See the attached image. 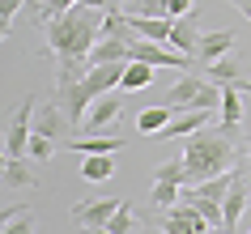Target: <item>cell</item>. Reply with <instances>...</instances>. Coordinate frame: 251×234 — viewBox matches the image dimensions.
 <instances>
[{
    "label": "cell",
    "mask_w": 251,
    "mask_h": 234,
    "mask_svg": "<svg viewBox=\"0 0 251 234\" xmlns=\"http://www.w3.org/2000/svg\"><path fill=\"white\" fill-rule=\"evenodd\" d=\"M102 22H106V9L73 4L64 17L47 22V55H55V60H81V64H90V52L102 43Z\"/></svg>",
    "instance_id": "1"
},
{
    "label": "cell",
    "mask_w": 251,
    "mask_h": 234,
    "mask_svg": "<svg viewBox=\"0 0 251 234\" xmlns=\"http://www.w3.org/2000/svg\"><path fill=\"white\" fill-rule=\"evenodd\" d=\"M183 166H187V187L204 179H217V175H230L238 166V149L230 141V128H200L187 136L183 145Z\"/></svg>",
    "instance_id": "2"
},
{
    "label": "cell",
    "mask_w": 251,
    "mask_h": 234,
    "mask_svg": "<svg viewBox=\"0 0 251 234\" xmlns=\"http://www.w3.org/2000/svg\"><path fill=\"white\" fill-rule=\"evenodd\" d=\"M162 103L171 106L175 115L179 111H222V85H213L204 73H183L175 81Z\"/></svg>",
    "instance_id": "3"
},
{
    "label": "cell",
    "mask_w": 251,
    "mask_h": 234,
    "mask_svg": "<svg viewBox=\"0 0 251 234\" xmlns=\"http://www.w3.org/2000/svg\"><path fill=\"white\" fill-rule=\"evenodd\" d=\"M247 205H251V175L243 166H234V183H230V192H226V200H222L226 230H234V226H238V217L247 213Z\"/></svg>",
    "instance_id": "4"
},
{
    "label": "cell",
    "mask_w": 251,
    "mask_h": 234,
    "mask_svg": "<svg viewBox=\"0 0 251 234\" xmlns=\"http://www.w3.org/2000/svg\"><path fill=\"white\" fill-rule=\"evenodd\" d=\"M119 205L124 200H81V205H73V221L85 226V230H102L106 221L119 213Z\"/></svg>",
    "instance_id": "5"
},
{
    "label": "cell",
    "mask_w": 251,
    "mask_h": 234,
    "mask_svg": "<svg viewBox=\"0 0 251 234\" xmlns=\"http://www.w3.org/2000/svg\"><path fill=\"white\" fill-rule=\"evenodd\" d=\"M213 124V111H179V115L171 119V124H166V128L158 132V136H153V141H179V136H192V132H200V128H209Z\"/></svg>",
    "instance_id": "6"
},
{
    "label": "cell",
    "mask_w": 251,
    "mask_h": 234,
    "mask_svg": "<svg viewBox=\"0 0 251 234\" xmlns=\"http://www.w3.org/2000/svg\"><path fill=\"white\" fill-rule=\"evenodd\" d=\"M234 52V30H209V34H200L196 43V64H213V60H226V55Z\"/></svg>",
    "instance_id": "7"
},
{
    "label": "cell",
    "mask_w": 251,
    "mask_h": 234,
    "mask_svg": "<svg viewBox=\"0 0 251 234\" xmlns=\"http://www.w3.org/2000/svg\"><path fill=\"white\" fill-rule=\"evenodd\" d=\"M115 115H124V103H119V94L111 90V94H102V98H98V103L90 106V115H85V124H81V128H85V132L94 136V132H98V128H106V124H111Z\"/></svg>",
    "instance_id": "8"
},
{
    "label": "cell",
    "mask_w": 251,
    "mask_h": 234,
    "mask_svg": "<svg viewBox=\"0 0 251 234\" xmlns=\"http://www.w3.org/2000/svg\"><path fill=\"white\" fill-rule=\"evenodd\" d=\"M196 43H200L196 13L179 17V22H175V30H171V43H166V47H175V52H183V55H192V60H196Z\"/></svg>",
    "instance_id": "9"
},
{
    "label": "cell",
    "mask_w": 251,
    "mask_h": 234,
    "mask_svg": "<svg viewBox=\"0 0 251 234\" xmlns=\"http://www.w3.org/2000/svg\"><path fill=\"white\" fill-rule=\"evenodd\" d=\"M200 73H204V77H209L213 85H238L243 94H247V85H251V81L243 77V73H238V64L230 60V55H226V60H213V64H204Z\"/></svg>",
    "instance_id": "10"
},
{
    "label": "cell",
    "mask_w": 251,
    "mask_h": 234,
    "mask_svg": "<svg viewBox=\"0 0 251 234\" xmlns=\"http://www.w3.org/2000/svg\"><path fill=\"white\" fill-rule=\"evenodd\" d=\"M243 124V90L238 85H222V128L234 132Z\"/></svg>",
    "instance_id": "11"
},
{
    "label": "cell",
    "mask_w": 251,
    "mask_h": 234,
    "mask_svg": "<svg viewBox=\"0 0 251 234\" xmlns=\"http://www.w3.org/2000/svg\"><path fill=\"white\" fill-rule=\"evenodd\" d=\"M68 149L81 157H90V154H115V149H124V136H85V141H68Z\"/></svg>",
    "instance_id": "12"
},
{
    "label": "cell",
    "mask_w": 251,
    "mask_h": 234,
    "mask_svg": "<svg viewBox=\"0 0 251 234\" xmlns=\"http://www.w3.org/2000/svg\"><path fill=\"white\" fill-rule=\"evenodd\" d=\"M171 119H175V111H171L166 103H162V106H145V111L136 115V132H145V136H158V132L166 128Z\"/></svg>",
    "instance_id": "13"
},
{
    "label": "cell",
    "mask_w": 251,
    "mask_h": 234,
    "mask_svg": "<svg viewBox=\"0 0 251 234\" xmlns=\"http://www.w3.org/2000/svg\"><path fill=\"white\" fill-rule=\"evenodd\" d=\"M153 73H158L153 64H141V60H132V64H124V81H119V90H128V94L145 90L149 81H153Z\"/></svg>",
    "instance_id": "14"
},
{
    "label": "cell",
    "mask_w": 251,
    "mask_h": 234,
    "mask_svg": "<svg viewBox=\"0 0 251 234\" xmlns=\"http://www.w3.org/2000/svg\"><path fill=\"white\" fill-rule=\"evenodd\" d=\"M111 170H115L111 154H90L85 162H81V179H85V183H106V179H111Z\"/></svg>",
    "instance_id": "15"
},
{
    "label": "cell",
    "mask_w": 251,
    "mask_h": 234,
    "mask_svg": "<svg viewBox=\"0 0 251 234\" xmlns=\"http://www.w3.org/2000/svg\"><path fill=\"white\" fill-rule=\"evenodd\" d=\"M60 119H64V111H60L55 103H39L34 106V132H39V136H55V132H60Z\"/></svg>",
    "instance_id": "16"
},
{
    "label": "cell",
    "mask_w": 251,
    "mask_h": 234,
    "mask_svg": "<svg viewBox=\"0 0 251 234\" xmlns=\"http://www.w3.org/2000/svg\"><path fill=\"white\" fill-rule=\"evenodd\" d=\"M34 170L26 166V157H4V187H34Z\"/></svg>",
    "instance_id": "17"
},
{
    "label": "cell",
    "mask_w": 251,
    "mask_h": 234,
    "mask_svg": "<svg viewBox=\"0 0 251 234\" xmlns=\"http://www.w3.org/2000/svg\"><path fill=\"white\" fill-rule=\"evenodd\" d=\"M128 17H171L166 9H171V0H124L119 4Z\"/></svg>",
    "instance_id": "18"
},
{
    "label": "cell",
    "mask_w": 251,
    "mask_h": 234,
    "mask_svg": "<svg viewBox=\"0 0 251 234\" xmlns=\"http://www.w3.org/2000/svg\"><path fill=\"white\" fill-rule=\"evenodd\" d=\"M4 234H34V213H17V208H4Z\"/></svg>",
    "instance_id": "19"
},
{
    "label": "cell",
    "mask_w": 251,
    "mask_h": 234,
    "mask_svg": "<svg viewBox=\"0 0 251 234\" xmlns=\"http://www.w3.org/2000/svg\"><path fill=\"white\" fill-rule=\"evenodd\" d=\"M153 179H158V183H179V187H187V166H183V157L162 162V166L153 170Z\"/></svg>",
    "instance_id": "20"
},
{
    "label": "cell",
    "mask_w": 251,
    "mask_h": 234,
    "mask_svg": "<svg viewBox=\"0 0 251 234\" xmlns=\"http://www.w3.org/2000/svg\"><path fill=\"white\" fill-rule=\"evenodd\" d=\"M149 196H153V205H158V208H175V205H179V196H183V187H179V183H158V179H153V192H149Z\"/></svg>",
    "instance_id": "21"
},
{
    "label": "cell",
    "mask_w": 251,
    "mask_h": 234,
    "mask_svg": "<svg viewBox=\"0 0 251 234\" xmlns=\"http://www.w3.org/2000/svg\"><path fill=\"white\" fill-rule=\"evenodd\" d=\"M132 226H136V213H132V205L124 200V205H119V213L106 221V230H111V234H132Z\"/></svg>",
    "instance_id": "22"
},
{
    "label": "cell",
    "mask_w": 251,
    "mask_h": 234,
    "mask_svg": "<svg viewBox=\"0 0 251 234\" xmlns=\"http://www.w3.org/2000/svg\"><path fill=\"white\" fill-rule=\"evenodd\" d=\"M30 0H0V30L4 34H13V17H17V9H26Z\"/></svg>",
    "instance_id": "23"
},
{
    "label": "cell",
    "mask_w": 251,
    "mask_h": 234,
    "mask_svg": "<svg viewBox=\"0 0 251 234\" xmlns=\"http://www.w3.org/2000/svg\"><path fill=\"white\" fill-rule=\"evenodd\" d=\"M30 157H34V162H51V157H55L51 136H39V132H34V141H30Z\"/></svg>",
    "instance_id": "24"
},
{
    "label": "cell",
    "mask_w": 251,
    "mask_h": 234,
    "mask_svg": "<svg viewBox=\"0 0 251 234\" xmlns=\"http://www.w3.org/2000/svg\"><path fill=\"white\" fill-rule=\"evenodd\" d=\"M166 13H171V22H179V17L196 13V9H192V0H171V9H166Z\"/></svg>",
    "instance_id": "25"
},
{
    "label": "cell",
    "mask_w": 251,
    "mask_h": 234,
    "mask_svg": "<svg viewBox=\"0 0 251 234\" xmlns=\"http://www.w3.org/2000/svg\"><path fill=\"white\" fill-rule=\"evenodd\" d=\"M234 9H238L243 17H247V22H251V0H234Z\"/></svg>",
    "instance_id": "26"
},
{
    "label": "cell",
    "mask_w": 251,
    "mask_h": 234,
    "mask_svg": "<svg viewBox=\"0 0 251 234\" xmlns=\"http://www.w3.org/2000/svg\"><path fill=\"white\" fill-rule=\"evenodd\" d=\"M81 4H90V9H111L115 0H81Z\"/></svg>",
    "instance_id": "27"
},
{
    "label": "cell",
    "mask_w": 251,
    "mask_h": 234,
    "mask_svg": "<svg viewBox=\"0 0 251 234\" xmlns=\"http://www.w3.org/2000/svg\"><path fill=\"white\" fill-rule=\"evenodd\" d=\"M209 234H234V230H226V226H213V230Z\"/></svg>",
    "instance_id": "28"
},
{
    "label": "cell",
    "mask_w": 251,
    "mask_h": 234,
    "mask_svg": "<svg viewBox=\"0 0 251 234\" xmlns=\"http://www.w3.org/2000/svg\"><path fill=\"white\" fill-rule=\"evenodd\" d=\"M85 234H111V230H106V226H102V230H85Z\"/></svg>",
    "instance_id": "29"
},
{
    "label": "cell",
    "mask_w": 251,
    "mask_h": 234,
    "mask_svg": "<svg viewBox=\"0 0 251 234\" xmlns=\"http://www.w3.org/2000/svg\"><path fill=\"white\" fill-rule=\"evenodd\" d=\"M115 4H124V0H115Z\"/></svg>",
    "instance_id": "30"
},
{
    "label": "cell",
    "mask_w": 251,
    "mask_h": 234,
    "mask_svg": "<svg viewBox=\"0 0 251 234\" xmlns=\"http://www.w3.org/2000/svg\"><path fill=\"white\" fill-rule=\"evenodd\" d=\"M247 94H251V85H247Z\"/></svg>",
    "instance_id": "31"
},
{
    "label": "cell",
    "mask_w": 251,
    "mask_h": 234,
    "mask_svg": "<svg viewBox=\"0 0 251 234\" xmlns=\"http://www.w3.org/2000/svg\"><path fill=\"white\" fill-rule=\"evenodd\" d=\"M247 162H251V154H247Z\"/></svg>",
    "instance_id": "32"
},
{
    "label": "cell",
    "mask_w": 251,
    "mask_h": 234,
    "mask_svg": "<svg viewBox=\"0 0 251 234\" xmlns=\"http://www.w3.org/2000/svg\"><path fill=\"white\" fill-rule=\"evenodd\" d=\"M247 234H251V230H247Z\"/></svg>",
    "instance_id": "33"
}]
</instances>
